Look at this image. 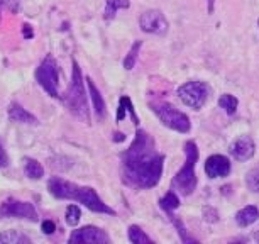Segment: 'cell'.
<instances>
[{"label": "cell", "mask_w": 259, "mask_h": 244, "mask_svg": "<svg viewBox=\"0 0 259 244\" xmlns=\"http://www.w3.org/2000/svg\"><path fill=\"white\" fill-rule=\"evenodd\" d=\"M31 244V237L19 231H4L0 232V244Z\"/></svg>", "instance_id": "18"}, {"label": "cell", "mask_w": 259, "mask_h": 244, "mask_svg": "<svg viewBox=\"0 0 259 244\" xmlns=\"http://www.w3.org/2000/svg\"><path fill=\"white\" fill-rule=\"evenodd\" d=\"M70 244H105L110 242L109 234L105 231H102L100 227L95 226H85L78 231H73L70 239H68Z\"/></svg>", "instance_id": "9"}, {"label": "cell", "mask_w": 259, "mask_h": 244, "mask_svg": "<svg viewBox=\"0 0 259 244\" xmlns=\"http://www.w3.org/2000/svg\"><path fill=\"white\" fill-rule=\"evenodd\" d=\"M9 165V156H7V151L4 148V143L0 139V168H6Z\"/></svg>", "instance_id": "27"}, {"label": "cell", "mask_w": 259, "mask_h": 244, "mask_svg": "<svg viewBox=\"0 0 259 244\" xmlns=\"http://www.w3.org/2000/svg\"><path fill=\"white\" fill-rule=\"evenodd\" d=\"M129 6H131L129 0H105L104 19L105 21H112L120 9H129Z\"/></svg>", "instance_id": "17"}, {"label": "cell", "mask_w": 259, "mask_h": 244, "mask_svg": "<svg viewBox=\"0 0 259 244\" xmlns=\"http://www.w3.org/2000/svg\"><path fill=\"white\" fill-rule=\"evenodd\" d=\"M127 236H129V241H131V242H134V244L153 242L148 236H146V232H144L139 226H131V227H129V232H127Z\"/></svg>", "instance_id": "22"}, {"label": "cell", "mask_w": 259, "mask_h": 244, "mask_svg": "<svg viewBox=\"0 0 259 244\" xmlns=\"http://www.w3.org/2000/svg\"><path fill=\"white\" fill-rule=\"evenodd\" d=\"M36 82L42 87V90L53 99H60V92H58V85H60V66H58L56 60L51 55L46 56L41 61V65L36 70Z\"/></svg>", "instance_id": "6"}, {"label": "cell", "mask_w": 259, "mask_h": 244, "mask_svg": "<svg viewBox=\"0 0 259 244\" xmlns=\"http://www.w3.org/2000/svg\"><path fill=\"white\" fill-rule=\"evenodd\" d=\"M159 207L163 209V211H164L166 214L177 211V209L180 207V198H178V195L175 193L173 190H171V192H168L163 198L159 200Z\"/></svg>", "instance_id": "20"}, {"label": "cell", "mask_w": 259, "mask_h": 244, "mask_svg": "<svg viewBox=\"0 0 259 244\" xmlns=\"http://www.w3.org/2000/svg\"><path fill=\"white\" fill-rule=\"evenodd\" d=\"M163 165L164 156L156 151L153 138L138 129L133 144L122 153V180L133 188H153L161 180Z\"/></svg>", "instance_id": "1"}, {"label": "cell", "mask_w": 259, "mask_h": 244, "mask_svg": "<svg viewBox=\"0 0 259 244\" xmlns=\"http://www.w3.org/2000/svg\"><path fill=\"white\" fill-rule=\"evenodd\" d=\"M219 105H221V109L226 110L229 115H232V114H236L239 102H237V99L234 95L226 94V95H222L221 99H219Z\"/></svg>", "instance_id": "21"}, {"label": "cell", "mask_w": 259, "mask_h": 244, "mask_svg": "<svg viewBox=\"0 0 259 244\" xmlns=\"http://www.w3.org/2000/svg\"><path fill=\"white\" fill-rule=\"evenodd\" d=\"M229 153H231L237 161H247L251 159L254 153H256V144H254V139L251 136H242V138H237L229 148Z\"/></svg>", "instance_id": "11"}, {"label": "cell", "mask_w": 259, "mask_h": 244, "mask_svg": "<svg viewBox=\"0 0 259 244\" xmlns=\"http://www.w3.org/2000/svg\"><path fill=\"white\" fill-rule=\"evenodd\" d=\"M203 214H205V221H207V222H217L219 221V214L212 207H205Z\"/></svg>", "instance_id": "26"}, {"label": "cell", "mask_w": 259, "mask_h": 244, "mask_svg": "<svg viewBox=\"0 0 259 244\" xmlns=\"http://www.w3.org/2000/svg\"><path fill=\"white\" fill-rule=\"evenodd\" d=\"M205 173L210 178H222L231 173V161L222 154H213L205 161Z\"/></svg>", "instance_id": "12"}, {"label": "cell", "mask_w": 259, "mask_h": 244, "mask_svg": "<svg viewBox=\"0 0 259 244\" xmlns=\"http://www.w3.org/2000/svg\"><path fill=\"white\" fill-rule=\"evenodd\" d=\"M0 21H2V11H0Z\"/></svg>", "instance_id": "31"}, {"label": "cell", "mask_w": 259, "mask_h": 244, "mask_svg": "<svg viewBox=\"0 0 259 244\" xmlns=\"http://www.w3.org/2000/svg\"><path fill=\"white\" fill-rule=\"evenodd\" d=\"M114 136H115V138H114V141H119V143H122V141L125 139V136L122 134V133H115Z\"/></svg>", "instance_id": "30"}, {"label": "cell", "mask_w": 259, "mask_h": 244, "mask_svg": "<svg viewBox=\"0 0 259 244\" xmlns=\"http://www.w3.org/2000/svg\"><path fill=\"white\" fill-rule=\"evenodd\" d=\"M0 217H17L31 222L39 221L37 211L31 202H24V200H17L12 197L0 204Z\"/></svg>", "instance_id": "8"}, {"label": "cell", "mask_w": 259, "mask_h": 244, "mask_svg": "<svg viewBox=\"0 0 259 244\" xmlns=\"http://www.w3.org/2000/svg\"><path fill=\"white\" fill-rule=\"evenodd\" d=\"M41 231L45 232V234H53L56 231V224L53 222V221H45L41 224Z\"/></svg>", "instance_id": "28"}, {"label": "cell", "mask_w": 259, "mask_h": 244, "mask_svg": "<svg viewBox=\"0 0 259 244\" xmlns=\"http://www.w3.org/2000/svg\"><path fill=\"white\" fill-rule=\"evenodd\" d=\"M151 109L159 117V120L163 122L166 128L183 134L190 133V129H192L188 115L180 112L178 109H175L173 105L164 104V102H151Z\"/></svg>", "instance_id": "5"}, {"label": "cell", "mask_w": 259, "mask_h": 244, "mask_svg": "<svg viewBox=\"0 0 259 244\" xmlns=\"http://www.w3.org/2000/svg\"><path fill=\"white\" fill-rule=\"evenodd\" d=\"M65 104L70 109V112L76 119H80L83 122L90 120V109L87 104V95L85 89H83V82H81V70L78 66V63L73 60V73H71V84L68 87V92L65 95Z\"/></svg>", "instance_id": "3"}, {"label": "cell", "mask_w": 259, "mask_h": 244, "mask_svg": "<svg viewBox=\"0 0 259 244\" xmlns=\"http://www.w3.org/2000/svg\"><path fill=\"white\" fill-rule=\"evenodd\" d=\"M22 34H24V37H26V39H32V36H34V34H32V27L29 26V24H24V26H22Z\"/></svg>", "instance_id": "29"}, {"label": "cell", "mask_w": 259, "mask_h": 244, "mask_svg": "<svg viewBox=\"0 0 259 244\" xmlns=\"http://www.w3.org/2000/svg\"><path fill=\"white\" fill-rule=\"evenodd\" d=\"M141 46H143V41H136L134 45H133V48L129 50V53H127V56H125V60H124V68H125V70H133V68H134Z\"/></svg>", "instance_id": "23"}, {"label": "cell", "mask_w": 259, "mask_h": 244, "mask_svg": "<svg viewBox=\"0 0 259 244\" xmlns=\"http://www.w3.org/2000/svg\"><path fill=\"white\" fill-rule=\"evenodd\" d=\"M208 85L205 82H188L178 89V97L185 105L200 110L208 99Z\"/></svg>", "instance_id": "7"}, {"label": "cell", "mask_w": 259, "mask_h": 244, "mask_svg": "<svg viewBox=\"0 0 259 244\" xmlns=\"http://www.w3.org/2000/svg\"><path fill=\"white\" fill-rule=\"evenodd\" d=\"M257 219H259V211H257V207H254V206L244 207V209H241V211L236 214V222L241 227L251 226V224L256 222Z\"/></svg>", "instance_id": "15"}, {"label": "cell", "mask_w": 259, "mask_h": 244, "mask_svg": "<svg viewBox=\"0 0 259 244\" xmlns=\"http://www.w3.org/2000/svg\"><path fill=\"white\" fill-rule=\"evenodd\" d=\"M87 85H89V90H90V97H92V104H94V110L99 119H104L107 115V109H105V100L104 97L100 95L99 89H97L95 82L92 80V76L87 78Z\"/></svg>", "instance_id": "14"}, {"label": "cell", "mask_w": 259, "mask_h": 244, "mask_svg": "<svg viewBox=\"0 0 259 244\" xmlns=\"http://www.w3.org/2000/svg\"><path fill=\"white\" fill-rule=\"evenodd\" d=\"M141 31L156 34V36H164L168 32V21L159 11H148L139 17Z\"/></svg>", "instance_id": "10"}, {"label": "cell", "mask_w": 259, "mask_h": 244, "mask_svg": "<svg viewBox=\"0 0 259 244\" xmlns=\"http://www.w3.org/2000/svg\"><path fill=\"white\" fill-rule=\"evenodd\" d=\"M257 24H259V21H257Z\"/></svg>", "instance_id": "33"}, {"label": "cell", "mask_w": 259, "mask_h": 244, "mask_svg": "<svg viewBox=\"0 0 259 244\" xmlns=\"http://www.w3.org/2000/svg\"><path fill=\"white\" fill-rule=\"evenodd\" d=\"M7 115L12 122H17V124H29V126L39 124V120L36 117H34L31 112H27L22 105H19L17 102H12V104L9 105Z\"/></svg>", "instance_id": "13"}, {"label": "cell", "mask_w": 259, "mask_h": 244, "mask_svg": "<svg viewBox=\"0 0 259 244\" xmlns=\"http://www.w3.org/2000/svg\"><path fill=\"white\" fill-rule=\"evenodd\" d=\"M256 239H257V241H259V232H257V236H256Z\"/></svg>", "instance_id": "32"}, {"label": "cell", "mask_w": 259, "mask_h": 244, "mask_svg": "<svg viewBox=\"0 0 259 244\" xmlns=\"http://www.w3.org/2000/svg\"><path fill=\"white\" fill-rule=\"evenodd\" d=\"M24 172H26V177L31 180H41L45 177V168L39 163L37 159L32 158H24Z\"/></svg>", "instance_id": "16"}, {"label": "cell", "mask_w": 259, "mask_h": 244, "mask_svg": "<svg viewBox=\"0 0 259 244\" xmlns=\"http://www.w3.org/2000/svg\"><path fill=\"white\" fill-rule=\"evenodd\" d=\"M125 112H129V114L133 115V119H134V124H136V126H139V117L136 115L134 105H133V102H131V99H129L127 95L120 97L119 109H117V122L124 119V117H125Z\"/></svg>", "instance_id": "19"}, {"label": "cell", "mask_w": 259, "mask_h": 244, "mask_svg": "<svg viewBox=\"0 0 259 244\" xmlns=\"http://www.w3.org/2000/svg\"><path fill=\"white\" fill-rule=\"evenodd\" d=\"M66 224L68 226H71V227H75L78 226V222H80V219H81V211H80V207L78 206H68L66 209Z\"/></svg>", "instance_id": "24"}, {"label": "cell", "mask_w": 259, "mask_h": 244, "mask_svg": "<svg viewBox=\"0 0 259 244\" xmlns=\"http://www.w3.org/2000/svg\"><path fill=\"white\" fill-rule=\"evenodd\" d=\"M185 154H187V161H185L183 168L175 175L173 182H171V188L178 190L182 195H192L193 190L197 188V177H195V165L198 159V149L193 141L185 143Z\"/></svg>", "instance_id": "4"}, {"label": "cell", "mask_w": 259, "mask_h": 244, "mask_svg": "<svg viewBox=\"0 0 259 244\" xmlns=\"http://www.w3.org/2000/svg\"><path fill=\"white\" fill-rule=\"evenodd\" d=\"M48 190L55 198L75 200V202H80L81 206H85L92 212L109 214V216L115 214L114 209H110L107 204H104V200L99 197V193L92 187H80V185L71 183L60 177H53L48 182Z\"/></svg>", "instance_id": "2"}, {"label": "cell", "mask_w": 259, "mask_h": 244, "mask_svg": "<svg viewBox=\"0 0 259 244\" xmlns=\"http://www.w3.org/2000/svg\"><path fill=\"white\" fill-rule=\"evenodd\" d=\"M246 183H247V187H249L251 192L259 195V170H252V172L247 173Z\"/></svg>", "instance_id": "25"}]
</instances>
